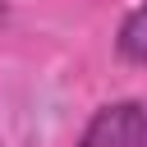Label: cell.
<instances>
[{"label":"cell","instance_id":"cell-2","mask_svg":"<svg viewBox=\"0 0 147 147\" xmlns=\"http://www.w3.org/2000/svg\"><path fill=\"white\" fill-rule=\"evenodd\" d=\"M115 46H119V55H124L129 64H147V5H138V9L124 14Z\"/></svg>","mask_w":147,"mask_h":147},{"label":"cell","instance_id":"cell-1","mask_svg":"<svg viewBox=\"0 0 147 147\" xmlns=\"http://www.w3.org/2000/svg\"><path fill=\"white\" fill-rule=\"evenodd\" d=\"M78 147H147V106L142 101H110V106H101L87 119Z\"/></svg>","mask_w":147,"mask_h":147}]
</instances>
